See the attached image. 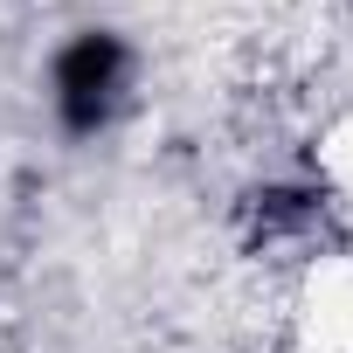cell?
Masks as SVG:
<instances>
[{
  "label": "cell",
  "instance_id": "6da1fadb",
  "mask_svg": "<svg viewBox=\"0 0 353 353\" xmlns=\"http://www.w3.org/2000/svg\"><path fill=\"white\" fill-rule=\"evenodd\" d=\"M118 83H125V49L111 35H77L63 56H56V111L70 132H97L118 104Z\"/></svg>",
  "mask_w": 353,
  "mask_h": 353
}]
</instances>
